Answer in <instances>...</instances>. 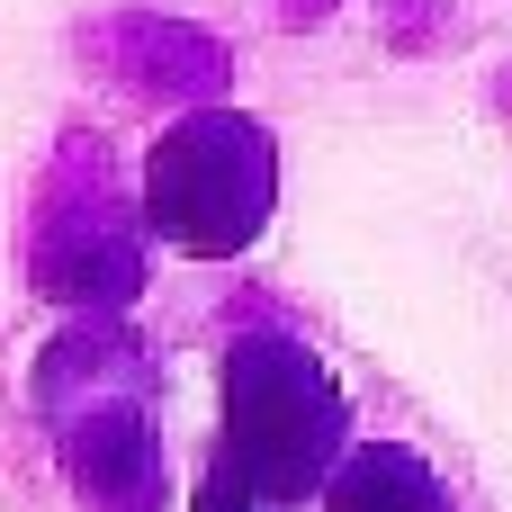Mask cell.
Returning <instances> with one entry per match:
<instances>
[{"label":"cell","instance_id":"obj_1","mask_svg":"<svg viewBox=\"0 0 512 512\" xmlns=\"http://www.w3.org/2000/svg\"><path fill=\"white\" fill-rule=\"evenodd\" d=\"M342 450V396L297 342H234L225 360V459L261 504H306L333 477Z\"/></svg>","mask_w":512,"mask_h":512},{"label":"cell","instance_id":"obj_2","mask_svg":"<svg viewBox=\"0 0 512 512\" xmlns=\"http://www.w3.org/2000/svg\"><path fill=\"white\" fill-rule=\"evenodd\" d=\"M270 189H279V162H270V135L234 108H207V117H180L153 162H144V216L162 243L198 252V261H225L261 234L270 216Z\"/></svg>","mask_w":512,"mask_h":512},{"label":"cell","instance_id":"obj_3","mask_svg":"<svg viewBox=\"0 0 512 512\" xmlns=\"http://www.w3.org/2000/svg\"><path fill=\"white\" fill-rule=\"evenodd\" d=\"M324 512H450L414 450H351L342 477H324Z\"/></svg>","mask_w":512,"mask_h":512},{"label":"cell","instance_id":"obj_4","mask_svg":"<svg viewBox=\"0 0 512 512\" xmlns=\"http://www.w3.org/2000/svg\"><path fill=\"white\" fill-rule=\"evenodd\" d=\"M189 512H279V504H261V495H252L234 468H216V477L198 486V504H189Z\"/></svg>","mask_w":512,"mask_h":512}]
</instances>
